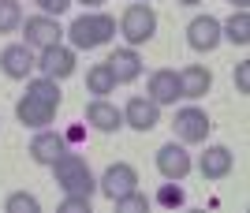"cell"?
<instances>
[{"label":"cell","mask_w":250,"mask_h":213,"mask_svg":"<svg viewBox=\"0 0 250 213\" xmlns=\"http://www.w3.org/2000/svg\"><path fill=\"white\" fill-rule=\"evenodd\" d=\"M49 169H52V180L60 183V191H63V194H75V198H94L97 180H94V172H90V165H86L83 153L63 149V153L52 161Z\"/></svg>","instance_id":"6da1fadb"},{"label":"cell","mask_w":250,"mask_h":213,"mask_svg":"<svg viewBox=\"0 0 250 213\" xmlns=\"http://www.w3.org/2000/svg\"><path fill=\"white\" fill-rule=\"evenodd\" d=\"M67 38H71L75 49H101V45L112 42V34H116V19L112 15H104V11H86V15H79V19L67 26Z\"/></svg>","instance_id":"7a4b0ae2"},{"label":"cell","mask_w":250,"mask_h":213,"mask_svg":"<svg viewBox=\"0 0 250 213\" xmlns=\"http://www.w3.org/2000/svg\"><path fill=\"white\" fill-rule=\"evenodd\" d=\"M120 34H124V42L131 45V49L146 45L157 34V11L149 8V4H142V0H135V4L120 15Z\"/></svg>","instance_id":"3957f363"},{"label":"cell","mask_w":250,"mask_h":213,"mask_svg":"<svg viewBox=\"0 0 250 213\" xmlns=\"http://www.w3.org/2000/svg\"><path fill=\"white\" fill-rule=\"evenodd\" d=\"M135 187H138V172H135V165H127V161L108 165V169L101 172V180H97V191H101L108 202H116V198L131 194Z\"/></svg>","instance_id":"277c9868"},{"label":"cell","mask_w":250,"mask_h":213,"mask_svg":"<svg viewBox=\"0 0 250 213\" xmlns=\"http://www.w3.org/2000/svg\"><path fill=\"white\" fill-rule=\"evenodd\" d=\"M220 42H224V38H220V19H213V15H194V19L187 22V45L194 53H213Z\"/></svg>","instance_id":"5b68a950"},{"label":"cell","mask_w":250,"mask_h":213,"mask_svg":"<svg viewBox=\"0 0 250 213\" xmlns=\"http://www.w3.org/2000/svg\"><path fill=\"white\" fill-rule=\"evenodd\" d=\"M75 49H67V45H49V49H42V56H38V71L45 75V79H67V75H75Z\"/></svg>","instance_id":"8992f818"},{"label":"cell","mask_w":250,"mask_h":213,"mask_svg":"<svg viewBox=\"0 0 250 213\" xmlns=\"http://www.w3.org/2000/svg\"><path fill=\"white\" fill-rule=\"evenodd\" d=\"M22 34H26V45L30 49H49V45H60L63 30L52 15H30L22 22Z\"/></svg>","instance_id":"52a82bcc"},{"label":"cell","mask_w":250,"mask_h":213,"mask_svg":"<svg viewBox=\"0 0 250 213\" xmlns=\"http://www.w3.org/2000/svg\"><path fill=\"white\" fill-rule=\"evenodd\" d=\"M172 128H176V135H179L183 142H206L213 124H209L206 108L187 105V108H179V112H176V124H172Z\"/></svg>","instance_id":"ba28073f"},{"label":"cell","mask_w":250,"mask_h":213,"mask_svg":"<svg viewBox=\"0 0 250 213\" xmlns=\"http://www.w3.org/2000/svg\"><path fill=\"white\" fill-rule=\"evenodd\" d=\"M34 67H38V60H34V49L26 42L4 45V53H0V71L8 75V79H26Z\"/></svg>","instance_id":"9c48e42d"},{"label":"cell","mask_w":250,"mask_h":213,"mask_svg":"<svg viewBox=\"0 0 250 213\" xmlns=\"http://www.w3.org/2000/svg\"><path fill=\"white\" fill-rule=\"evenodd\" d=\"M157 172H161L165 180H187L190 153L179 146V142H165V146L157 149Z\"/></svg>","instance_id":"30bf717a"},{"label":"cell","mask_w":250,"mask_h":213,"mask_svg":"<svg viewBox=\"0 0 250 213\" xmlns=\"http://www.w3.org/2000/svg\"><path fill=\"white\" fill-rule=\"evenodd\" d=\"M124 124L135 131H153L161 124V105L149 101V97H131L124 108Z\"/></svg>","instance_id":"8fae6325"},{"label":"cell","mask_w":250,"mask_h":213,"mask_svg":"<svg viewBox=\"0 0 250 213\" xmlns=\"http://www.w3.org/2000/svg\"><path fill=\"white\" fill-rule=\"evenodd\" d=\"M63 149H71V142L63 139L60 131H49V128H42L38 135H34V142H30V157L38 161V165H52V161L60 157Z\"/></svg>","instance_id":"7c38bea8"},{"label":"cell","mask_w":250,"mask_h":213,"mask_svg":"<svg viewBox=\"0 0 250 213\" xmlns=\"http://www.w3.org/2000/svg\"><path fill=\"white\" fill-rule=\"evenodd\" d=\"M86 124L97 131H104V135H112V131L124 128V112L112 105V101H104V97H94L90 105H86Z\"/></svg>","instance_id":"4fadbf2b"},{"label":"cell","mask_w":250,"mask_h":213,"mask_svg":"<svg viewBox=\"0 0 250 213\" xmlns=\"http://www.w3.org/2000/svg\"><path fill=\"white\" fill-rule=\"evenodd\" d=\"M15 116H19V124H26V128H49L52 116H56V105H49V101H38V97L22 94L19 105H15Z\"/></svg>","instance_id":"5bb4252c"},{"label":"cell","mask_w":250,"mask_h":213,"mask_svg":"<svg viewBox=\"0 0 250 213\" xmlns=\"http://www.w3.org/2000/svg\"><path fill=\"white\" fill-rule=\"evenodd\" d=\"M209 86H213V71L202 64H187L179 71V97H190V101H198V97L209 94Z\"/></svg>","instance_id":"9a60e30c"},{"label":"cell","mask_w":250,"mask_h":213,"mask_svg":"<svg viewBox=\"0 0 250 213\" xmlns=\"http://www.w3.org/2000/svg\"><path fill=\"white\" fill-rule=\"evenodd\" d=\"M104 64H108V71H112L116 86H120V83H135L138 75H142V56H138L131 45H127V49H116Z\"/></svg>","instance_id":"2e32d148"},{"label":"cell","mask_w":250,"mask_h":213,"mask_svg":"<svg viewBox=\"0 0 250 213\" xmlns=\"http://www.w3.org/2000/svg\"><path fill=\"white\" fill-rule=\"evenodd\" d=\"M146 97H149V101H157V105H176V97H179V75L168 71V67L153 71V75H149V86H146Z\"/></svg>","instance_id":"e0dca14e"},{"label":"cell","mask_w":250,"mask_h":213,"mask_svg":"<svg viewBox=\"0 0 250 213\" xmlns=\"http://www.w3.org/2000/svg\"><path fill=\"white\" fill-rule=\"evenodd\" d=\"M231 165H235V157H231L228 146H206V153H202V161H198V172L206 180H224L231 172Z\"/></svg>","instance_id":"ac0fdd59"},{"label":"cell","mask_w":250,"mask_h":213,"mask_svg":"<svg viewBox=\"0 0 250 213\" xmlns=\"http://www.w3.org/2000/svg\"><path fill=\"white\" fill-rule=\"evenodd\" d=\"M220 38H228L231 45H250V11L247 8H235L228 19L220 22Z\"/></svg>","instance_id":"d6986e66"},{"label":"cell","mask_w":250,"mask_h":213,"mask_svg":"<svg viewBox=\"0 0 250 213\" xmlns=\"http://www.w3.org/2000/svg\"><path fill=\"white\" fill-rule=\"evenodd\" d=\"M86 90L94 97H104V94L116 90V79H112V71H108V64H94L86 71Z\"/></svg>","instance_id":"ffe728a7"},{"label":"cell","mask_w":250,"mask_h":213,"mask_svg":"<svg viewBox=\"0 0 250 213\" xmlns=\"http://www.w3.org/2000/svg\"><path fill=\"white\" fill-rule=\"evenodd\" d=\"M26 94L60 108V83H56V79H45V75H42V79H30V83H26Z\"/></svg>","instance_id":"44dd1931"},{"label":"cell","mask_w":250,"mask_h":213,"mask_svg":"<svg viewBox=\"0 0 250 213\" xmlns=\"http://www.w3.org/2000/svg\"><path fill=\"white\" fill-rule=\"evenodd\" d=\"M19 26H22L19 0H0V34H15Z\"/></svg>","instance_id":"7402d4cb"},{"label":"cell","mask_w":250,"mask_h":213,"mask_svg":"<svg viewBox=\"0 0 250 213\" xmlns=\"http://www.w3.org/2000/svg\"><path fill=\"white\" fill-rule=\"evenodd\" d=\"M183 202H187V191L179 187V180L161 183V191H157V206H165V210H179Z\"/></svg>","instance_id":"603a6c76"},{"label":"cell","mask_w":250,"mask_h":213,"mask_svg":"<svg viewBox=\"0 0 250 213\" xmlns=\"http://www.w3.org/2000/svg\"><path fill=\"white\" fill-rule=\"evenodd\" d=\"M8 213H42V202H38V194H30V191H15V194H8Z\"/></svg>","instance_id":"cb8c5ba5"},{"label":"cell","mask_w":250,"mask_h":213,"mask_svg":"<svg viewBox=\"0 0 250 213\" xmlns=\"http://www.w3.org/2000/svg\"><path fill=\"white\" fill-rule=\"evenodd\" d=\"M112 206H116L120 213H146V210H149V198H146V194H138V187H135L131 194H124V198H116Z\"/></svg>","instance_id":"d4e9b609"},{"label":"cell","mask_w":250,"mask_h":213,"mask_svg":"<svg viewBox=\"0 0 250 213\" xmlns=\"http://www.w3.org/2000/svg\"><path fill=\"white\" fill-rule=\"evenodd\" d=\"M235 90H239V94H250V60L235 64Z\"/></svg>","instance_id":"484cf974"},{"label":"cell","mask_w":250,"mask_h":213,"mask_svg":"<svg viewBox=\"0 0 250 213\" xmlns=\"http://www.w3.org/2000/svg\"><path fill=\"white\" fill-rule=\"evenodd\" d=\"M63 213H90V198H75V194H63Z\"/></svg>","instance_id":"4316f807"},{"label":"cell","mask_w":250,"mask_h":213,"mask_svg":"<svg viewBox=\"0 0 250 213\" xmlns=\"http://www.w3.org/2000/svg\"><path fill=\"white\" fill-rule=\"evenodd\" d=\"M34 4H38L45 15H63V11L71 8V0H34Z\"/></svg>","instance_id":"83f0119b"},{"label":"cell","mask_w":250,"mask_h":213,"mask_svg":"<svg viewBox=\"0 0 250 213\" xmlns=\"http://www.w3.org/2000/svg\"><path fill=\"white\" fill-rule=\"evenodd\" d=\"M63 139H67V142H79V139H83V128H71L67 135H63Z\"/></svg>","instance_id":"f1b7e54d"},{"label":"cell","mask_w":250,"mask_h":213,"mask_svg":"<svg viewBox=\"0 0 250 213\" xmlns=\"http://www.w3.org/2000/svg\"><path fill=\"white\" fill-rule=\"evenodd\" d=\"M79 4H90V8H97V4H104V0H79Z\"/></svg>","instance_id":"f546056e"},{"label":"cell","mask_w":250,"mask_h":213,"mask_svg":"<svg viewBox=\"0 0 250 213\" xmlns=\"http://www.w3.org/2000/svg\"><path fill=\"white\" fill-rule=\"evenodd\" d=\"M231 4H235V8H247V4H250V0H231Z\"/></svg>","instance_id":"4dcf8cb0"},{"label":"cell","mask_w":250,"mask_h":213,"mask_svg":"<svg viewBox=\"0 0 250 213\" xmlns=\"http://www.w3.org/2000/svg\"><path fill=\"white\" fill-rule=\"evenodd\" d=\"M179 4H202V0H179Z\"/></svg>","instance_id":"1f68e13d"},{"label":"cell","mask_w":250,"mask_h":213,"mask_svg":"<svg viewBox=\"0 0 250 213\" xmlns=\"http://www.w3.org/2000/svg\"><path fill=\"white\" fill-rule=\"evenodd\" d=\"M142 4H149V0H142Z\"/></svg>","instance_id":"d6a6232c"}]
</instances>
